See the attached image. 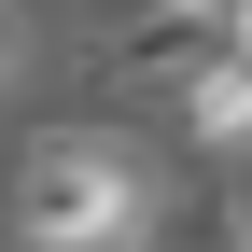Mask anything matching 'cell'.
I'll list each match as a JSON object with an SVG mask.
<instances>
[{"mask_svg":"<svg viewBox=\"0 0 252 252\" xmlns=\"http://www.w3.org/2000/svg\"><path fill=\"white\" fill-rule=\"evenodd\" d=\"M154 238V168L112 126H42L14 154V252H140Z\"/></svg>","mask_w":252,"mask_h":252,"instance_id":"obj_1","label":"cell"},{"mask_svg":"<svg viewBox=\"0 0 252 252\" xmlns=\"http://www.w3.org/2000/svg\"><path fill=\"white\" fill-rule=\"evenodd\" d=\"M210 56H224V14H182V0H126L84 28V84H112V98H182Z\"/></svg>","mask_w":252,"mask_h":252,"instance_id":"obj_2","label":"cell"},{"mask_svg":"<svg viewBox=\"0 0 252 252\" xmlns=\"http://www.w3.org/2000/svg\"><path fill=\"white\" fill-rule=\"evenodd\" d=\"M168 112H182V140H196V154H252V70H238V56H210Z\"/></svg>","mask_w":252,"mask_h":252,"instance_id":"obj_3","label":"cell"},{"mask_svg":"<svg viewBox=\"0 0 252 252\" xmlns=\"http://www.w3.org/2000/svg\"><path fill=\"white\" fill-rule=\"evenodd\" d=\"M210 238H224V252H252V168L224 182V196H210Z\"/></svg>","mask_w":252,"mask_h":252,"instance_id":"obj_4","label":"cell"},{"mask_svg":"<svg viewBox=\"0 0 252 252\" xmlns=\"http://www.w3.org/2000/svg\"><path fill=\"white\" fill-rule=\"evenodd\" d=\"M224 56H238V70H252V0H224Z\"/></svg>","mask_w":252,"mask_h":252,"instance_id":"obj_5","label":"cell"},{"mask_svg":"<svg viewBox=\"0 0 252 252\" xmlns=\"http://www.w3.org/2000/svg\"><path fill=\"white\" fill-rule=\"evenodd\" d=\"M140 252H224V238H210V210H196V224H182V238H140Z\"/></svg>","mask_w":252,"mask_h":252,"instance_id":"obj_6","label":"cell"},{"mask_svg":"<svg viewBox=\"0 0 252 252\" xmlns=\"http://www.w3.org/2000/svg\"><path fill=\"white\" fill-rule=\"evenodd\" d=\"M0 70H14V28H0Z\"/></svg>","mask_w":252,"mask_h":252,"instance_id":"obj_7","label":"cell"},{"mask_svg":"<svg viewBox=\"0 0 252 252\" xmlns=\"http://www.w3.org/2000/svg\"><path fill=\"white\" fill-rule=\"evenodd\" d=\"M182 14H224V0H182Z\"/></svg>","mask_w":252,"mask_h":252,"instance_id":"obj_8","label":"cell"}]
</instances>
